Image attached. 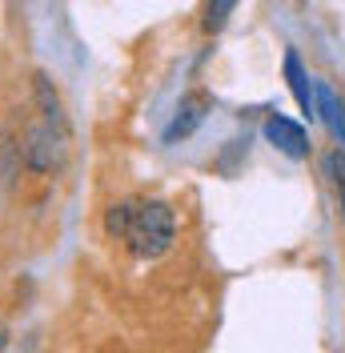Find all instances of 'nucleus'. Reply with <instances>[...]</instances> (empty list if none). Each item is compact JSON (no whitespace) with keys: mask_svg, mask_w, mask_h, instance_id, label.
I'll use <instances>...</instances> for the list:
<instances>
[{"mask_svg":"<svg viewBox=\"0 0 345 353\" xmlns=\"http://www.w3.org/2000/svg\"><path fill=\"white\" fill-rule=\"evenodd\" d=\"M237 4L241 0H209V4H205V17H201V28H205V32H221V28L229 24V17L237 12Z\"/></svg>","mask_w":345,"mask_h":353,"instance_id":"obj_8","label":"nucleus"},{"mask_svg":"<svg viewBox=\"0 0 345 353\" xmlns=\"http://www.w3.org/2000/svg\"><path fill=\"white\" fill-rule=\"evenodd\" d=\"M0 341H4V333H0Z\"/></svg>","mask_w":345,"mask_h":353,"instance_id":"obj_11","label":"nucleus"},{"mask_svg":"<svg viewBox=\"0 0 345 353\" xmlns=\"http://www.w3.org/2000/svg\"><path fill=\"white\" fill-rule=\"evenodd\" d=\"M132 209H137V205H129V201H121V205H112V209L105 213V233L112 237V241H125V237H129Z\"/></svg>","mask_w":345,"mask_h":353,"instance_id":"obj_9","label":"nucleus"},{"mask_svg":"<svg viewBox=\"0 0 345 353\" xmlns=\"http://www.w3.org/2000/svg\"><path fill=\"white\" fill-rule=\"evenodd\" d=\"M24 161H28V169H37V173L61 169V165H65V132L52 129L48 121H44L41 129H28V137H24Z\"/></svg>","mask_w":345,"mask_h":353,"instance_id":"obj_2","label":"nucleus"},{"mask_svg":"<svg viewBox=\"0 0 345 353\" xmlns=\"http://www.w3.org/2000/svg\"><path fill=\"white\" fill-rule=\"evenodd\" d=\"M285 85H289V92L302 105L305 117H317V85H309V72L302 68L297 52H285Z\"/></svg>","mask_w":345,"mask_h":353,"instance_id":"obj_5","label":"nucleus"},{"mask_svg":"<svg viewBox=\"0 0 345 353\" xmlns=\"http://www.w3.org/2000/svg\"><path fill=\"white\" fill-rule=\"evenodd\" d=\"M325 176H329V185L337 193V205H342V213H345V149L325 153Z\"/></svg>","mask_w":345,"mask_h":353,"instance_id":"obj_10","label":"nucleus"},{"mask_svg":"<svg viewBox=\"0 0 345 353\" xmlns=\"http://www.w3.org/2000/svg\"><path fill=\"white\" fill-rule=\"evenodd\" d=\"M317 117L325 121V129L333 132V141H342L345 145V109H342V101H337V92L325 85H317Z\"/></svg>","mask_w":345,"mask_h":353,"instance_id":"obj_6","label":"nucleus"},{"mask_svg":"<svg viewBox=\"0 0 345 353\" xmlns=\"http://www.w3.org/2000/svg\"><path fill=\"white\" fill-rule=\"evenodd\" d=\"M209 92H189L181 105H177V117H172V125L165 129V141L177 145V141H185V137H193L201 129V121H205V112H209Z\"/></svg>","mask_w":345,"mask_h":353,"instance_id":"obj_4","label":"nucleus"},{"mask_svg":"<svg viewBox=\"0 0 345 353\" xmlns=\"http://www.w3.org/2000/svg\"><path fill=\"white\" fill-rule=\"evenodd\" d=\"M265 141L277 149V153L293 157V161H305L309 157V137L297 121H289V117H281V112H269L265 117Z\"/></svg>","mask_w":345,"mask_h":353,"instance_id":"obj_3","label":"nucleus"},{"mask_svg":"<svg viewBox=\"0 0 345 353\" xmlns=\"http://www.w3.org/2000/svg\"><path fill=\"white\" fill-rule=\"evenodd\" d=\"M172 237H177V217H172V209L165 201H141L132 209V225H129V237H125L132 257L152 261V257L169 253Z\"/></svg>","mask_w":345,"mask_h":353,"instance_id":"obj_1","label":"nucleus"},{"mask_svg":"<svg viewBox=\"0 0 345 353\" xmlns=\"http://www.w3.org/2000/svg\"><path fill=\"white\" fill-rule=\"evenodd\" d=\"M32 92H37L41 117L52 125V129L65 132V109H61V97H57V88H52V81H48L44 72H37V77H32Z\"/></svg>","mask_w":345,"mask_h":353,"instance_id":"obj_7","label":"nucleus"}]
</instances>
